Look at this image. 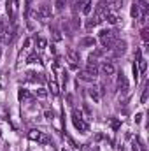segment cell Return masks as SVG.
Returning a JSON list of instances; mask_svg holds the SVG:
<instances>
[{"label": "cell", "instance_id": "obj_1", "mask_svg": "<svg viewBox=\"0 0 149 151\" xmlns=\"http://www.w3.org/2000/svg\"><path fill=\"white\" fill-rule=\"evenodd\" d=\"M116 40H117L116 32H112V30H102L100 32V42H102V46L105 49H112V46L116 44Z\"/></svg>", "mask_w": 149, "mask_h": 151}, {"label": "cell", "instance_id": "obj_2", "mask_svg": "<svg viewBox=\"0 0 149 151\" xmlns=\"http://www.w3.org/2000/svg\"><path fill=\"white\" fill-rule=\"evenodd\" d=\"M72 123H74V127L79 130V132H88V125H86V121L82 119V114H81V111H77V109H74L72 111Z\"/></svg>", "mask_w": 149, "mask_h": 151}, {"label": "cell", "instance_id": "obj_3", "mask_svg": "<svg viewBox=\"0 0 149 151\" xmlns=\"http://www.w3.org/2000/svg\"><path fill=\"white\" fill-rule=\"evenodd\" d=\"M126 53V42L125 40H116V44L112 46V55L114 56H123Z\"/></svg>", "mask_w": 149, "mask_h": 151}, {"label": "cell", "instance_id": "obj_4", "mask_svg": "<svg viewBox=\"0 0 149 151\" xmlns=\"http://www.w3.org/2000/svg\"><path fill=\"white\" fill-rule=\"evenodd\" d=\"M116 84H117V90H119V91H123V93H126V91H128V81H126V77H125L123 72L117 76Z\"/></svg>", "mask_w": 149, "mask_h": 151}, {"label": "cell", "instance_id": "obj_5", "mask_svg": "<svg viewBox=\"0 0 149 151\" xmlns=\"http://www.w3.org/2000/svg\"><path fill=\"white\" fill-rule=\"evenodd\" d=\"M67 56H69V62H70V67L77 69V62H79V53H75L72 47L67 49Z\"/></svg>", "mask_w": 149, "mask_h": 151}, {"label": "cell", "instance_id": "obj_6", "mask_svg": "<svg viewBox=\"0 0 149 151\" xmlns=\"http://www.w3.org/2000/svg\"><path fill=\"white\" fill-rule=\"evenodd\" d=\"M102 72L105 76H112L116 72V67H114V63L112 62H104L102 63Z\"/></svg>", "mask_w": 149, "mask_h": 151}, {"label": "cell", "instance_id": "obj_7", "mask_svg": "<svg viewBox=\"0 0 149 151\" xmlns=\"http://www.w3.org/2000/svg\"><path fill=\"white\" fill-rule=\"evenodd\" d=\"M39 16L40 18H49L51 16V5L49 4H42L39 7Z\"/></svg>", "mask_w": 149, "mask_h": 151}, {"label": "cell", "instance_id": "obj_8", "mask_svg": "<svg viewBox=\"0 0 149 151\" xmlns=\"http://www.w3.org/2000/svg\"><path fill=\"white\" fill-rule=\"evenodd\" d=\"M95 42H97V40H95L93 37H82L81 40H79V44L84 46V47H95Z\"/></svg>", "mask_w": 149, "mask_h": 151}, {"label": "cell", "instance_id": "obj_9", "mask_svg": "<svg viewBox=\"0 0 149 151\" xmlns=\"http://www.w3.org/2000/svg\"><path fill=\"white\" fill-rule=\"evenodd\" d=\"M81 11H82V14H90L91 12V0H81Z\"/></svg>", "mask_w": 149, "mask_h": 151}, {"label": "cell", "instance_id": "obj_10", "mask_svg": "<svg viewBox=\"0 0 149 151\" xmlns=\"http://www.w3.org/2000/svg\"><path fill=\"white\" fill-rule=\"evenodd\" d=\"M79 79H82V81H95V76L90 74L88 70H81L79 72Z\"/></svg>", "mask_w": 149, "mask_h": 151}, {"label": "cell", "instance_id": "obj_11", "mask_svg": "<svg viewBox=\"0 0 149 151\" xmlns=\"http://www.w3.org/2000/svg\"><path fill=\"white\" fill-rule=\"evenodd\" d=\"M88 93H90V97H91L93 100H98V99H100V93H98V88H97V86H91V88L88 90Z\"/></svg>", "mask_w": 149, "mask_h": 151}, {"label": "cell", "instance_id": "obj_12", "mask_svg": "<svg viewBox=\"0 0 149 151\" xmlns=\"http://www.w3.org/2000/svg\"><path fill=\"white\" fill-rule=\"evenodd\" d=\"M28 137H30L32 141H44L39 130H30V134H28Z\"/></svg>", "mask_w": 149, "mask_h": 151}, {"label": "cell", "instance_id": "obj_13", "mask_svg": "<svg viewBox=\"0 0 149 151\" xmlns=\"http://www.w3.org/2000/svg\"><path fill=\"white\" fill-rule=\"evenodd\" d=\"M105 18H107V21H109L111 25H116V23H117V16H116L114 12H107Z\"/></svg>", "mask_w": 149, "mask_h": 151}, {"label": "cell", "instance_id": "obj_14", "mask_svg": "<svg viewBox=\"0 0 149 151\" xmlns=\"http://www.w3.org/2000/svg\"><path fill=\"white\" fill-rule=\"evenodd\" d=\"M100 21H102V18H98V16H97V18H93V19H90L86 27H88V28H93V27H97V25H98Z\"/></svg>", "mask_w": 149, "mask_h": 151}, {"label": "cell", "instance_id": "obj_15", "mask_svg": "<svg viewBox=\"0 0 149 151\" xmlns=\"http://www.w3.org/2000/svg\"><path fill=\"white\" fill-rule=\"evenodd\" d=\"M28 76H32V77H30V81H34V83H44L42 74H28Z\"/></svg>", "mask_w": 149, "mask_h": 151}, {"label": "cell", "instance_id": "obj_16", "mask_svg": "<svg viewBox=\"0 0 149 151\" xmlns=\"http://www.w3.org/2000/svg\"><path fill=\"white\" fill-rule=\"evenodd\" d=\"M27 62H28V63H37V62H39V63H40V58L34 53V55H30V56L27 58Z\"/></svg>", "mask_w": 149, "mask_h": 151}, {"label": "cell", "instance_id": "obj_17", "mask_svg": "<svg viewBox=\"0 0 149 151\" xmlns=\"http://www.w3.org/2000/svg\"><path fill=\"white\" fill-rule=\"evenodd\" d=\"M30 97H32V95H30L27 90H21V91H19V99H21V100H28Z\"/></svg>", "mask_w": 149, "mask_h": 151}, {"label": "cell", "instance_id": "obj_18", "mask_svg": "<svg viewBox=\"0 0 149 151\" xmlns=\"http://www.w3.org/2000/svg\"><path fill=\"white\" fill-rule=\"evenodd\" d=\"M51 91H53V95H58V84L54 79H51Z\"/></svg>", "mask_w": 149, "mask_h": 151}, {"label": "cell", "instance_id": "obj_19", "mask_svg": "<svg viewBox=\"0 0 149 151\" xmlns=\"http://www.w3.org/2000/svg\"><path fill=\"white\" fill-rule=\"evenodd\" d=\"M132 16H133L135 19L139 18V5H137V4H133V7H132Z\"/></svg>", "mask_w": 149, "mask_h": 151}, {"label": "cell", "instance_id": "obj_20", "mask_svg": "<svg viewBox=\"0 0 149 151\" xmlns=\"http://www.w3.org/2000/svg\"><path fill=\"white\" fill-rule=\"evenodd\" d=\"M65 4H67V0H56V4H54V5H56V9H58V11H62V9L65 7Z\"/></svg>", "mask_w": 149, "mask_h": 151}, {"label": "cell", "instance_id": "obj_21", "mask_svg": "<svg viewBox=\"0 0 149 151\" xmlns=\"http://www.w3.org/2000/svg\"><path fill=\"white\" fill-rule=\"evenodd\" d=\"M37 44H39V47H40V49H44V47L47 46V40H46V39H39Z\"/></svg>", "mask_w": 149, "mask_h": 151}, {"label": "cell", "instance_id": "obj_22", "mask_svg": "<svg viewBox=\"0 0 149 151\" xmlns=\"http://www.w3.org/2000/svg\"><path fill=\"white\" fill-rule=\"evenodd\" d=\"M37 95L40 97V99H44V97H47V91H46L44 88H39V90H37Z\"/></svg>", "mask_w": 149, "mask_h": 151}, {"label": "cell", "instance_id": "obj_23", "mask_svg": "<svg viewBox=\"0 0 149 151\" xmlns=\"http://www.w3.org/2000/svg\"><path fill=\"white\" fill-rule=\"evenodd\" d=\"M140 100H142V104H144V102L148 100V86L144 88V91H142V97H140Z\"/></svg>", "mask_w": 149, "mask_h": 151}, {"label": "cell", "instance_id": "obj_24", "mask_svg": "<svg viewBox=\"0 0 149 151\" xmlns=\"http://www.w3.org/2000/svg\"><path fill=\"white\" fill-rule=\"evenodd\" d=\"M139 63H140V72L144 74L146 72V60H139Z\"/></svg>", "mask_w": 149, "mask_h": 151}, {"label": "cell", "instance_id": "obj_25", "mask_svg": "<svg viewBox=\"0 0 149 151\" xmlns=\"http://www.w3.org/2000/svg\"><path fill=\"white\" fill-rule=\"evenodd\" d=\"M140 35H142V39L148 42V28H142V30H140Z\"/></svg>", "mask_w": 149, "mask_h": 151}, {"label": "cell", "instance_id": "obj_26", "mask_svg": "<svg viewBox=\"0 0 149 151\" xmlns=\"http://www.w3.org/2000/svg\"><path fill=\"white\" fill-rule=\"evenodd\" d=\"M53 37H54V40H60V39H62V35H60V32H58L56 28L53 30Z\"/></svg>", "mask_w": 149, "mask_h": 151}, {"label": "cell", "instance_id": "obj_27", "mask_svg": "<svg viewBox=\"0 0 149 151\" xmlns=\"http://www.w3.org/2000/svg\"><path fill=\"white\" fill-rule=\"evenodd\" d=\"M111 125H112V128L116 130V128L119 127V121H117V119H111Z\"/></svg>", "mask_w": 149, "mask_h": 151}, {"label": "cell", "instance_id": "obj_28", "mask_svg": "<svg viewBox=\"0 0 149 151\" xmlns=\"http://www.w3.org/2000/svg\"><path fill=\"white\" fill-rule=\"evenodd\" d=\"M46 118H47V119H53V118H54V113H53V111H46Z\"/></svg>", "mask_w": 149, "mask_h": 151}, {"label": "cell", "instance_id": "obj_29", "mask_svg": "<svg viewBox=\"0 0 149 151\" xmlns=\"http://www.w3.org/2000/svg\"><path fill=\"white\" fill-rule=\"evenodd\" d=\"M133 151H137V146H133Z\"/></svg>", "mask_w": 149, "mask_h": 151}, {"label": "cell", "instance_id": "obj_30", "mask_svg": "<svg viewBox=\"0 0 149 151\" xmlns=\"http://www.w3.org/2000/svg\"><path fill=\"white\" fill-rule=\"evenodd\" d=\"M93 151H98V148H93Z\"/></svg>", "mask_w": 149, "mask_h": 151}, {"label": "cell", "instance_id": "obj_31", "mask_svg": "<svg viewBox=\"0 0 149 151\" xmlns=\"http://www.w3.org/2000/svg\"><path fill=\"white\" fill-rule=\"evenodd\" d=\"M62 151H69V150H67V148H63V150H62Z\"/></svg>", "mask_w": 149, "mask_h": 151}]
</instances>
